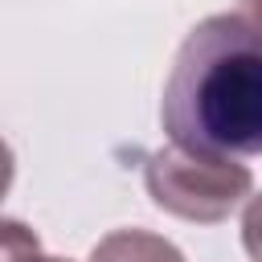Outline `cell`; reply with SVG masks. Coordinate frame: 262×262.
I'll list each match as a JSON object with an SVG mask.
<instances>
[{
	"label": "cell",
	"instance_id": "6da1fadb",
	"mask_svg": "<svg viewBox=\"0 0 262 262\" xmlns=\"http://www.w3.org/2000/svg\"><path fill=\"white\" fill-rule=\"evenodd\" d=\"M172 147L209 160L262 151V53L250 12L205 16L176 49L160 98Z\"/></svg>",
	"mask_w": 262,
	"mask_h": 262
},
{
	"label": "cell",
	"instance_id": "7a4b0ae2",
	"mask_svg": "<svg viewBox=\"0 0 262 262\" xmlns=\"http://www.w3.org/2000/svg\"><path fill=\"white\" fill-rule=\"evenodd\" d=\"M143 184L147 196L184 221H225L250 192H254V172L242 160H209V156H188L180 147H160L143 164Z\"/></svg>",
	"mask_w": 262,
	"mask_h": 262
},
{
	"label": "cell",
	"instance_id": "3957f363",
	"mask_svg": "<svg viewBox=\"0 0 262 262\" xmlns=\"http://www.w3.org/2000/svg\"><path fill=\"white\" fill-rule=\"evenodd\" d=\"M90 262H184V254L168 237H160V233L115 229V233H106L90 250Z\"/></svg>",
	"mask_w": 262,
	"mask_h": 262
},
{
	"label": "cell",
	"instance_id": "277c9868",
	"mask_svg": "<svg viewBox=\"0 0 262 262\" xmlns=\"http://www.w3.org/2000/svg\"><path fill=\"white\" fill-rule=\"evenodd\" d=\"M29 254H41V237L12 217H0V262H25Z\"/></svg>",
	"mask_w": 262,
	"mask_h": 262
},
{
	"label": "cell",
	"instance_id": "5b68a950",
	"mask_svg": "<svg viewBox=\"0 0 262 262\" xmlns=\"http://www.w3.org/2000/svg\"><path fill=\"white\" fill-rule=\"evenodd\" d=\"M12 176H16V156H12V147L0 139V201L8 196V188H12Z\"/></svg>",
	"mask_w": 262,
	"mask_h": 262
},
{
	"label": "cell",
	"instance_id": "8992f818",
	"mask_svg": "<svg viewBox=\"0 0 262 262\" xmlns=\"http://www.w3.org/2000/svg\"><path fill=\"white\" fill-rule=\"evenodd\" d=\"M25 262H70V258H49V254H29Z\"/></svg>",
	"mask_w": 262,
	"mask_h": 262
}]
</instances>
